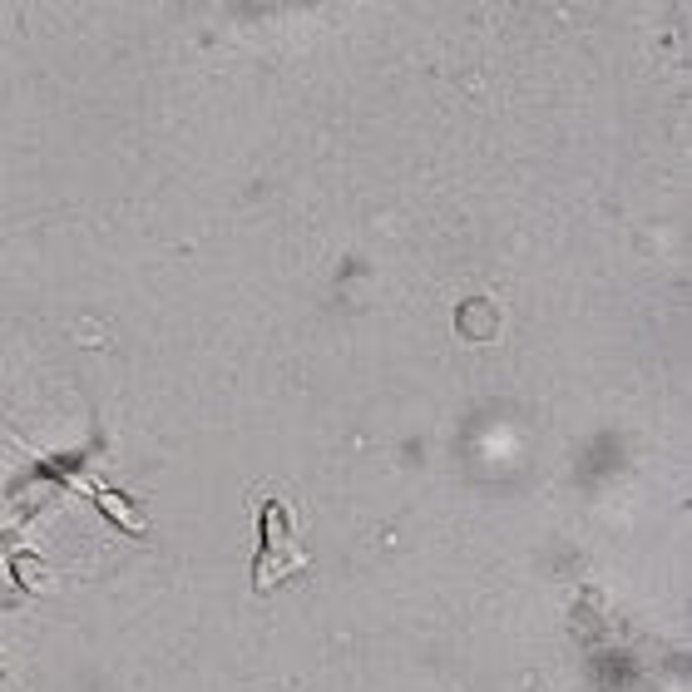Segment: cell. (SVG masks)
Instances as JSON below:
<instances>
[{
    "mask_svg": "<svg viewBox=\"0 0 692 692\" xmlns=\"http://www.w3.org/2000/svg\"><path fill=\"white\" fill-rule=\"evenodd\" d=\"M297 569H307V554L292 544V529H287V515H282V505H267L262 510V559H258V594L262 589H272L282 574H297Z\"/></svg>",
    "mask_w": 692,
    "mask_h": 692,
    "instance_id": "1",
    "label": "cell"
}]
</instances>
